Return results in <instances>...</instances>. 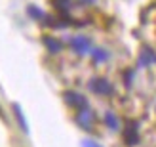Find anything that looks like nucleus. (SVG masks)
<instances>
[{
    "instance_id": "5",
    "label": "nucleus",
    "mask_w": 156,
    "mask_h": 147,
    "mask_svg": "<svg viewBox=\"0 0 156 147\" xmlns=\"http://www.w3.org/2000/svg\"><path fill=\"white\" fill-rule=\"evenodd\" d=\"M44 44L48 46V50L51 52V53H55V52H59L63 46H61V42L59 40H55V38H51V36H44Z\"/></svg>"
},
{
    "instance_id": "1",
    "label": "nucleus",
    "mask_w": 156,
    "mask_h": 147,
    "mask_svg": "<svg viewBox=\"0 0 156 147\" xmlns=\"http://www.w3.org/2000/svg\"><path fill=\"white\" fill-rule=\"evenodd\" d=\"M91 90L97 92V94H103V96H111L112 94V86L105 79H93L91 80Z\"/></svg>"
},
{
    "instance_id": "3",
    "label": "nucleus",
    "mask_w": 156,
    "mask_h": 147,
    "mask_svg": "<svg viewBox=\"0 0 156 147\" xmlns=\"http://www.w3.org/2000/svg\"><path fill=\"white\" fill-rule=\"evenodd\" d=\"M71 48L76 52V53H86L90 50V38L86 36H74L71 40Z\"/></svg>"
},
{
    "instance_id": "13",
    "label": "nucleus",
    "mask_w": 156,
    "mask_h": 147,
    "mask_svg": "<svg viewBox=\"0 0 156 147\" xmlns=\"http://www.w3.org/2000/svg\"><path fill=\"white\" fill-rule=\"evenodd\" d=\"M84 147H101V145L95 143V141H91V140H86V141H84Z\"/></svg>"
},
{
    "instance_id": "11",
    "label": "nucleus",
    "mask_w": 156,
    "mask_h": 147,
    "mask_svg": "<svg viewBox=\"0 0 156 147\" xmlns=\"http://www.w3.org/2000/svg\"><path fill=\"white\" fill-rule=\"evenodd\" d=\"M29 13L33 15V17H36V19H40V17H44V13L36 10V6H29Z\"/></svg>"
},
{
    "instance_id": "8",
    "label": "nucleus",
    "mask_w": 156,
    "mask_h": 147,
    "mask_svg": "<svg viewBox=\"0 0 156 147\" xmlns=\"http://www.w3.org/2000/svg\"><path fill=\"white\" fill-rule=\"evenodd\" d=\"M156 57H154V53H152V50H145L143 52V56H141V63L143 65H149V63H152Z\"/></svg>"
},
{
    "instance_id": "2",
    "label": "nucleus",
    "mask_w": 156,
    "mask_h": 147,
    "mask_svg": "<svg viewBox=\"0 0 156 147\" xmlns=\"http://www.w3.org/2000/svg\"><path fill=\"white\" fill-rule=\"evenodd\" d=\"M65 99H67V103L71 107H74V109H84V107L88 105L86 99H84V96L76 94V92H65Z\"/></svg>"
},
{
    "instance_id": "6",
    "label": "nucleus",
    "mask_w": 156,
    "mask_h": 147,
    "mask_svg": "<svg viewBox=\"0 0 156 147\" xmlns=\"http://www.w3.org/2000/svg\"><path fill=\"white\" fill-rule=\"evenodd\" d=\"M78 122H80L84 128H90L91 126V115L90 113H80L78 115Z\"/></svg>"
},
{
    "instance_id": "10",
    "label": "nucleus",
    "mask_w": 156,
    "mask_h": 147,
    "mask_svg": "<svg viewBox=\"0 0 156 147\" xmlns=\"http://www.w3.org/2000/svg\"><path fill=\"white\" fill-rule=\"evenodd\" d=\"M93 59L95 61H105L107 59V52L105 50H95L93 52Z\"/></svg>"
},
{
    "instance_id": "7",
    "label": "nucleus",
    "mask_w": 156,
    "mask_h": 147,
    "mask_svg": "<svg viewBox=\"0 0 156 147\" xmlns=\"http://www.w3.org/2000/svg\"><path fill=\"white\" fill-rule=\"evenodd\" d=\"M105 122H107V124L111 126L112 130L118 128V119H116V115H112V113H107V115H105Z\"/></svg>"
},
{
    "instance_id": "9",
    "label": "nucleus",
    "mask_w": 156,
    "mask_h": 147,
    "mask_svg": "<svg viewBox=\"0 0 156 147\" xmlns=\"http://www.w3.org/2000/svg\"><path fill=\"white\" fill-rule=\"evenodd\" d=\"M51 2H53V6H55L59 12H65L69 8V4H71V0H51Z\"/></svg>"
},
{
    "instance_id": "4",
    "label": "nucleus",
    "mask_w": 156,
    "mask_h": 147,
    "mask_svg": "<svg viewBox=\"0 0 156 147\" xmlns=\"http://www.w3.org/2000/svg\"><path fill=\"white\" fill-rule=\"evenodd\" d=\"M124 140H126L128 145H135L137 140H139V134H137V124H133V122H129L126 132H124Z\"/></svg>"
},
{
    "instance_id": "12",
    "label": "nucleus",
    "mask_w": 156,
    "mask_h": 147,
    "mask_svg": "<svg viewBox=\"0 0 156 147\" xmlns=\"http://www.w3.org/2000/svg\"><path fill=\"white\" fill-rule=\"evenodd\" d=\"M13 109H15V113H17V119H19V122H21V128H23V130H25V132H27V122L23 120V115H21V109H19L17 105H15Z\"/></svg>"
}]
</instances>
